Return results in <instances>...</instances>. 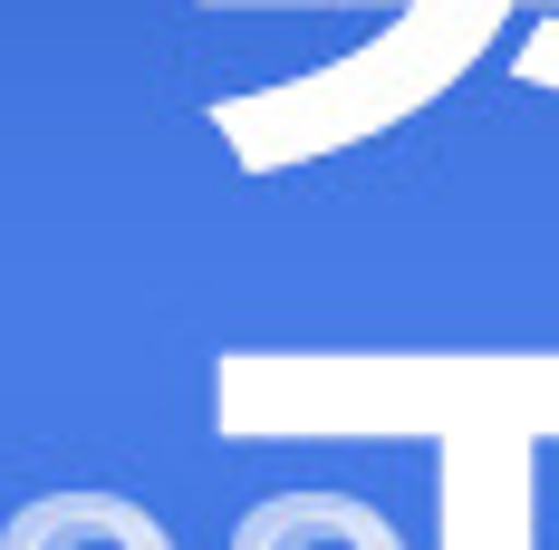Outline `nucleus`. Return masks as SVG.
Instances as JSON below:
<instances>
[{
	"label": "nucleus",
	"instance_id": "nucleus-1",
	"mask_svg": "<svg viewBox=\"0 0 559 550\" xmlns=\"http://www.w3.org/2000/svg\"><path fill=\"white\" fill-rule=\"evenodd\" d=\"M0 550H174V531L126 493H58V502H29Z\"/></svg>",
	"mask_w": 559,
	"mask_h": 550
},
{
	"label": "nucleus",
	"instance_id": "nucleus-2",
	"mask_svg": "<svg viewBox=\"0 0 559 550\" xmlns=\"http://www.w3.org/2000/svg\"><path fill=\"white\" fill-rule=\"evenodd\" d=\"M231 550H405V531L347 493H280L231 531Z\"/></svg>",
	"mask_w": 559,
	"mask_h": 550
}]
</instances>
